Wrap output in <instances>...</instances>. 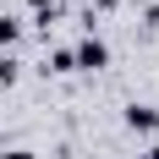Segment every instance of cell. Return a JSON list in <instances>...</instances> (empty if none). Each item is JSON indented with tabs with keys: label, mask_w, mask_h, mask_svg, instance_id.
Returning a JSON list of instances; mask_svg holds the SVG:
<instances>
[{
	"label": "cell",
	"mask_w": 159,
	"mask_h": 159,
	"mask_svg": "<svg viewBox=\"0 0 159 159\" xmlns=\"http://www.w3.org/2000/svg\"><path fill=\"white\" fill-rule=\"evenodd\" d=\"M104 66H110V44L99 33H82L77 49H71V71H104Z\"/></svg>",
	"instance_id": "1"
},
{
	"label": "cell",
	"mask_w": 159,
	"mask_h": 159,
	"mask_svg": "<svg viewBox=\"0 0 159 159\" xmlns=\"http://www.w3.org/2000/svg\"><path fill=\"white\" fill-rule=\"evenodd\" d=\"M22 39V16H11V11H0V55H11V44Z\"/></svg>",
	"instance_id": "3"
},
{
	"label": "cell",
	"mask_w": 159,
	"mask_h": 159,
	"mask_svg": "<svg viewBox=\"0 0 159 159\" xmlns=\"http://www.w3.org/2000/svg\"><path fill=\"white\" fill-rule=\"evenodd\" d=\"M137 159H159V143H154V148H148V154H137Z\"/></svg>",
	"instance_id": "8"
},
{
	"label": "cell",
	"mask_w": 159,
	"mask_h": 159,
	"mask_svg": "<svg viewBox=\"0 0 159 159\" xmlns=\"http://www.w3.org/2000/svg\"><path fill=\"white\" fill-rule=\"evenodd\" d=\"M22 82V61L16 55H0V88H16Z\"/></svg>",
	"instance_id": "5"
},
{
	"label": "cell",
	"mask_w": 159,
	"mask_h": 159,
	"mask_svg": "<svg viewBox=\"0 0 159 159\" xmlns=\"http://www.w3.org/2000/svg\"><path fill=\"white\" fill-rule=\"evenodd\" d=\"M0 159H39L33 148H0Z\"/></svg>",
	"instance_id": "6"
},
{
	"label": "cell",
	"mask_w": 159,
	"mask_h": 159,
	"mask_svg": "<svg viewBox=\"0 0 159 159\" xmlns=\"http://www.w3.org/2000/svg\"><path fill=\"white\" fill-rule=\"evenodd\" d=\"M126 126L132 132H159V110L154 104H126Z\"/></svg>",
	"instance_id": "2"
},
{
	"label": "cell",
	"mask_w": 159,
	"mask_h": 159,
	"mask_svg": "<svg viewBox=\"0 0 159 159\" xmlns=\"http://www.w3.org/2000/svg\"><path fill=\"white\" fill-rule=\"evenodd\" d=\"M28 6H33V11H39V16H44V11H55L61 0H28Z\"/></svg>",
	"instance_id": "7"
},
{
	"label": "cell",
	"mask_w": 159,
	"mask_h": 159,
	"mask_svg": "<svg viewBox=\"0 0 159 159\" xmlns=\"http://www.w3.org/2000/svg\"><path fill=\"white\" fill-rule=\"evenodd\" d=\"M39 71H44V77H66V71H71V49H49Z\"/></svg>",
	"instance_id": "4"
}]
</instances>
